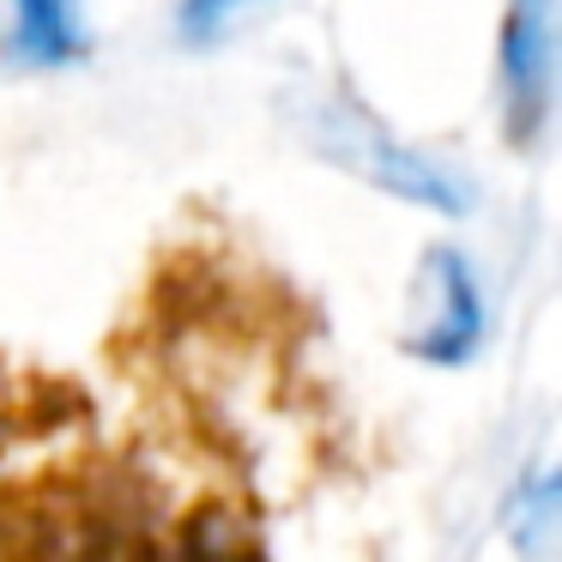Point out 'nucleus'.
I'll list each match as a JSON object with an SVG mask.
<instances>
[{
  "label": "nucleus",
  "mask_w": 562,
  "mask_h": 562,
  "mask_svg": "<svg viewBox=\"0 0 562 562\" xmlns=\"http://www.w3.org/2000/svg\"><path fill=\"white\" fill-rule=\"evenodd\" d=\"M122 532L127 460L86 387L0 357V562H115Z\"/></svg>",
  "instance_id": "1"
},
{
  "label": "nucleus",
  "mask_w": 562,
  "mask_h": 562,
  "mask_svg": "<svg viewBox=\"0 0 562 562\" xmlns=\"http://www.w3.org/2000/svg\"><path fill=\"white\" fill-rule=\"evenodd\" d=\"M550 91H557L550 0H508V19H502V127H508L514 146H538L550 122Z\"/></svg>",
  "instance_id": "2"
},
{
  "label": "nucleus",
  "mask_w": 562,
  "mask_h": 562,
  "mask_svg": "<svg viewBox=\"0 0 562 562\" xmlns=\"http://www.w3.org/2000/svg\"><path fill=\"white\" fill-rule=\"evenodd\" d=\"M429 272H436V284L448 291L441 296L448 308H441V327L417 333L412 351L429 357V363H460L477 345V284H472V272H465V260L453 255V248H436V255H429Z\"/></svg>",
  "instance_id": "3"
},
{
  "label": "nucleus",
  "mask_w": 562,
  "mask_h": 562,
  "mask_svg": "<svg viewBox=\"0 0 562 562\" xmlns=\"http://www.w3.org/2000/svg\"><path fill=\"white\" fill-rule=\"evenodd\" d=\"M19 13V55L37 67H67L86 55V31H79L74 0H13Z\"/></svg>",
  "instance_id": "4"
},
{
  "label": "nucleus",
  "mask_w": 562,
  "mask_h": 562,
  "mask_svg": "<svg viewBox=\"0 0 562 562\" xmlns=\"http://www.w3.org/2000/svg\"><path fill=\"white\" fill-rule=\"evenodd\" d=\"M236 7H243V0H188V7H182V31H188V37H206V31L218 25L224 13H236Z\"/></svg>",
  "instance_id": "5"
}]
</instances>
